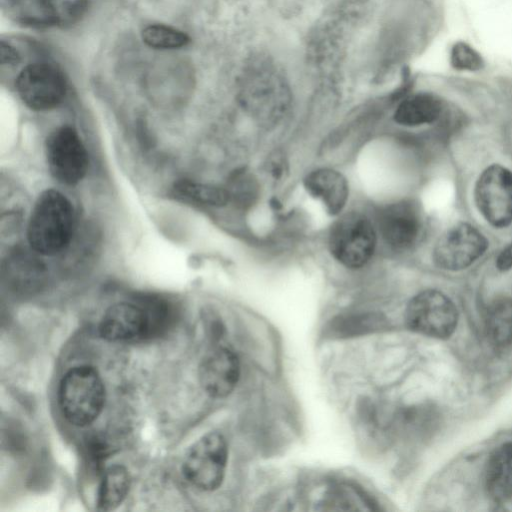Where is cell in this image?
<instances>
[{
  "instance_id": "cell-1",
  "label": "cell",
  "mask_w": 512,
  "mask_h": 512,
  "mask_svg": "<svg viewBox=\"0 0 512 512\" xmlns=\"http://www.w3.org/2000/svg\"><path fill=\"white\" fill-rule=\"evenodd\" d=\"M73 228L74 211L70 201L57 190L42 192L27 226L31 248L42 255H55L68 245Z\"/></svg>"
},
{
  "instance_id": "cell-2",
  "label": "cell",
  "mask_w": 512,
  "mask_h": 512,
  "mask_svg": "<svg viewBox=\"0 0 512 512\" xmlns=\"http://www.w3.org/2000/svg\"><path fill=\"white\" fill-rule=\"evenodd\" d=\"M58 402L70 424L84 427L95 421L105 403V386L98 371L89 365L71 368L60 381Z\"/></svg>"
},
{
  "instance_id": "cell-3",
  "label": "cell",
  "mask_w": 512,
  "mask_h": 512,
  "mask_svg": "<svg viewBox=\"0 0 512 512\" xmlns=\"http://www.w3.org/2000/svg\"><path fill=\"white\" fill-rule=\"evenodd\" d=\"M227 460L225 438L218 432H210L188 448L182 462V473L199 490L213 491L224 479Z\"/></svg>"
},
{
  "instance_id": "cell-4",
  "label": "cell",
  "mask_w": 512,
  "mask_h": 512,
  "mask_svg": "<svg viewBox=\"0 0 512 512\" xmlns=\"http://www.w3.org/2000/svg\"><path fill=\"white\" fill-rule=\"evenodd\" d=\"M376 232L370 220L356 212L343 215L333 225L329 248L334 258L349 268H359L372 257Z\"/></svg>"
},
{
  "instance_id": "cell-5",
  "label": "cell",
  "mask_w": 512,
  "mask_h": 512,
  "mask_svg": "<svg viewBox=\"0 0 512 512\" xmlns=\"http://www.w3.org/2000/svg\"><path fill=\"white\" fill-rule=\"evenodd\" d=\"M406 322L413 331L433 337L448 338L457 325V309L442 292L426 290L414 296L406 308Z\"/></svg>"
},
{
  "instance_id": "cell-6",
  "label": "cell",
  "mask_w": 512,
  "mask_h": 512,
  "mask_svg": "<svg viewBox=\"0 0 512 512\" xmlns=\"http://www.w3.org/2000/svg\"><path fill=\"white\" fill-rule=\"evenodd\" d=\"M475 202L485 220L496 228L512 222V171L494 164L479 176L474 190Z\"/></svg>"
},
{
  "instance_id": "cell-7",
  "label": "cell",
  "mask_w": 512,
  "mask_h": 512,
  "mask_svg": "<svg viewBox=\"0 0 512 512\" xmlns=\"http://www.w3.org/2000/svg\"><path fill=\"white\" fill-rule=\"evenodd\" d=\"M46 159L52 176L62 184L74 185L88 169V154L77 132L62 126L46 141Z\"/></svg>"
},
{
  "instance_id": "cell-8",
  "label": "cell",
  "mask_w": 512,
  "mask_h": 512,
  "mask_svg": "<svg viewBox=\"0 0 512 512\" xmlns=\"http://www.w3.org/2000/svg\"><path fill=\"white\" fill-rule=\"evenodd\" d=\"M485 236L468 223L449 228L437 241L433 259L444 270L458 271L477 261L487 249Z\"/></svg>"
},
{
  "instance_id": "cell-9",
  "label": "cell",
  "mask_w": 512,
  "mask_h": 512,
  "mask_svg": "<svg viewBox=\"0 0 512 512\" xmlns=\"http://www.w3.org/2000/svg\"><path fill=\"white\" fill-rule=\"evenodd\" d=\"M16 89L25 105L42 111L62 102L66 94V81L56 67L38 62L22 69L16 80Z\"/></svg>"
},
{
  "instance_id": "cell-10",
  "label": "cell",
  "mask_w": 512,
  "mask_h": 512,
  "mask_svg": "<svg viewBox=\"0 0 512 512\" xmlns=\"http://www.w3.org/2000/svg\"><path fill=\"white\" fill-rule=\"evenodd\" d=\"M101 338L109 342L144 339L151 334V320L142 304L121 302L109 307L98 326Z\"/></svg>"
},
{
  "instance_id": "cell-11",
  "label": "cell",
  "mask_w": 512,
  "mask_h": 512,
  "mask_svg": "<svg viewBox=\"0 0 512 512\" xmlns=\"http://www.w3.org/2000/svg\"><path fill=\"white\" fill-rule=\"evenodd\" d=\"M240 375L237 355L226 347L212 349L199 365V382L213 398L228 396L235 388Z\"/></svg>"
},
{
  "instance_id": "cell-12",
  "label": "cell",
  "mask_w": 512,
  "mask_h": 512,
  "mask_svg": "<svg viewBox=\"0 0 512 512\" xmlns=\"http://www.w3.org/2000/svg\"><path fill=\"white\" fill-rule=\"evenodd\" d=\"M421 218L417 208L409 202L386 206L378 216V227L384 241L399 250L414 245L421 232Z\"/></svg>"
},
{
  "instance_id": "cell-13",
  "label": "cell",
  "mask_w": 512,
  "mask_h": 512,
  "mask_svg": "<svg viewBox=\"0 0 512 512\" xmlns=\"http://www.w3.org/2000/svg\"><path fill=\"white\" fill-rule=\"evenodd\" d=\"M310 195L321 201L329 214H339L348 198L346 179L339 172L331 169H318L311 172L304 180Z\"/></svg>"
},
{
  "instance_id": "cell-14",
  "label": "cell",
  "mask_w": 512,
  "mask_h": 512,
  "mask_svg": "<svg viewBox=\"0 0 512 512\" xmlns=\"http://www.w3.org/2000/svg\"><path fill=\"white\" fill-rule=\"evenodd\" d=\"M485 489L494 501L512 499V442L499 446L491 454L485 469Z\"/></svg>"
},
{
  "instance_id": "cell-15",
  "label": "cell",
  "mask_w": 512,
  "mask_h": 512,
  "mask_svg": "<svg viewBox=\"0 0 512 512\" xmlns=\"http://www.w3.org/2000/svg\"><path fill=\"white\" fill-rule=\"evenodd\" d=\"M442 111L441 101L429 93H417L405 98L396 108L394 119L405 126H419L437 120Z\"/></svg>"
},
{
  "instance_id": "cell-16",
  "label": "cell",
  "mask_w": 512,
  "mask_h": 512,
  "mask_svg": "<svg viewBox=\"0 0 512 512\" xmlns=\"http://www.w3.org/2000/svg\"><path fill=\"white\" fill-rule=\"evenodd\" d=\"M130 483V474L124 466L108 467L98 488L97 508L102 511L116 509L126 498Z\"/></svg>"
},
{
  "instance_id": "cell-17",
  "label": "cell",
  "mask_w": 512,
  "mask_h": 512,
  "mask_svg": "<svg viewBox=\"0 0 512 512\" xmlns=\"http://www.w3.org/2000/svg\"><path fill=\"white\" fill-rule=\"evenodd\" d=\"M485 328L489 340L496 346L512 343V299H498L490 305Z\"/></svg>"
},
{
  "instance_id": "cell-18",
  "label": "cell",
  "mask_w": 512,
  "mask_h": 512,
  "mask_svg": "<svg viewBox=\"0 0 512 512\" xmlns=\"http://www.w3.org/2000/svg\"><path fill=\"white\" fill-rule=\"evenodd\" d=\"M173 191L182 200L211 206H222L229 200V193L220 187L186 180L176 183Z\"/></svg>"
},
{
  "instance_id": "cell-19",
  "label": "cell",
  "mask_w": 512,
  "mask_h": 512,
  "mask_svg": "<svg viewBox=\"0 0 512 512\" xmlns=\"http://www.w3.org/2000/svg\"><path fill=\"white\" fill-rule=\"evenodd\" d=\"M142 39L155 49H176L186 46L189 37L182 31L162 24L149 25L142 31Z\"/></svg>"
},
{
  "instance_id": "cell-20",
  "label": "cell",
  "mask_w": 512,
  "mask_h": 512,
  "mask_svg": "<svg viewBox=\"0 0 512 512\" xmlns=\"http://www.w3.org/2000/svg\"><path fill=\"white\" fill-rule=\"evenodd\" d=\"M39 2L46 16L59 24L76 21L87 5V0H39Z\"/></svg>"
},
{
  "instance_id": "cell-21",
  "label": "cell",
  "mask_w": 512,
  "mask_h": 512,
  "mask_svg": "<svg viewBox=\"0 0 512 512\" xmlns=\"http://www.w3.org/2000/svg\"><path fill=\"white\" fill-rule=\"evenodd\" d=\"M450 62L455 69L460 71H478L484 66L481 55L464 42H457L453 45Z\"/></svg>"
},
{
  "instance_id": "cell-22",
  "label": "cell",
  "mask_w": 512,
  "mask_h": 512,
  "mask_svg": "<svg viewBox=\"0 0 512 512\" xmlns=\"http://www.w3.org/2000/svg\"><path fill=\"white\" fill-rule=\"evenodd\" d=\"M20 57L17 51L5 42L1 43V63L2 65H15L19 62Z\"/></svg>"
},
{
  "instance_id": "cell-23",
  "label": "cell",
  "mask_w": 512,
  "mask_h": 512,
  "mask_svg": "<svg viewBox=\"0 0 512 512\" xmlns=\"http://www.w3.org/2000/svg\"><path fill=\"white\" fill-rule=\"evenodd\" d=\"M268 171L274 179H280L285 171L284 159L278 154L274 155L268 163Z\"/></svg>"
},
{
  "instance_id": "cell-24",
  "label": "cell",
  "mask_w": 512,
  "mask_h": 512,
  "mask_svg": "<svg viewBox=\"0 0 512 512\" xmlns=\"http://www.w3.org/2000/svg\"><path fill=\"white\" fill-rule=\"evenodd\" d=\"M496 266L501 271H506L512 268V241L498 255Z\"/></svg>"
}]
</instances>
